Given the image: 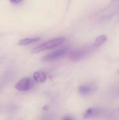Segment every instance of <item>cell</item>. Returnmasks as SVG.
<instances>
[{
	"label": "cell",
	"mask_w": 119,
	"mask_h": 120,
	"mask_svg": "<svg viewBox=\"0 0 119 120\" xmlns=\"http://www.w3.org/2000/svg\"><path fill=\"white\" fill-rule=\"evenodd\" d=\"M40 40L39 37H35V38H25V39H22L21 40H20L18 41V44L20 46H27L28 44H33L35 43L38 41Z\"/></svg>",
	"instance_id": "8"
},
{
	"label": "cell",
	"mask_w": 119,
	"mask_h": 120,
	"mask_svg": "<svg viewBox=\"0 0 119 120\" xmlns=\"http://www.w3.org/2000/svg\"><path fill=\"white\" fill-rule=\"evenodd\" d=\"M69 51V46H65V47H62L58 50L54 51L44 56L41 60L43 61H45V62L46 61V62L47 61H53V60L63 58L65 56L67 55V53H68Z\"/></svg>",
	"instance_id": "3"
},
{
	"label": "cell",
	"mask_w": 119,
	"mask_h": 120,
	"mask_svg": "<svg viewBox=\"0 0 119 120\" xmlns=\"http://www.w3.org/2000/svg\"><path fill=\"white\" fill-rule=\"evenodd\" d=\"M118 74H119V72H118Z\"/></svg>",
	"instance_id": "12"
},
{
	"label": "cell",
	"mask_w": 119,
	"mask_h": 120,
	"mask_svg": "<svg viewBox=\"0 0 119 120\" xmlns=\"http://www.w3.org/2000/svg\"><path fill=\"white\" fill-rule=\"evenodd\" d=\"M65 41V38L64 37H58V38H55L53 39H50L48 41H46L37 46H36L35 48H34L32 51V52L33 53H37L46 50H49V49H54L55 47H57L58 46L60 45L61 44H62L64 41Z\"/></svg>",
	"instance_id": "1"
},
{
	"label": "cell",
	"mask_w": 119,
	"mask_h": 120,
	"mask_svg": "<svg viewBox=\"0 0 119 120\" xmlns=\"http://www.w3.org/2000/svg\"><path fill=\"white\" fill-rule=\"evenodd\" d=\"M100 112V109L98 108H88L83 114L84 119H90L97 116Z\"/></svg>",
	"instance_id": "6"
},
{
	"label": "cell",
	"mask_w": 119,
	"mask_h": 120,
	"mask_svg": "<svg viewBox=\"0 0 119 120\" xmlns=\"http://www.w3.org/2000/svg\"><path fill=\"white\" fill-rule=\"evenodd\" d=\"M34 86V82L29 77L22 78L15 85V89L19 91H27Z\"/></svg>",
	"instance_id": "4"
},
{
	"label": "cell",
	"mask_w": 119,
	"mask_h": 120,
	"mask_svg": "<svg viewBox=\"0 0 119 120\" xmlns=\"http://www.w3.org/2000/svg\"><path fill=\"white\" fill-rule=\"evenodd\" d=\"M93 50V48L91 46H86L82 47L79 49H76L75 50H73L70 51L69 53V59L72 61H79L86 56H87L88 54L90 53L91 51Z\"/></svg>",
	"instance_id": "2"
},
{
	"label": "cell",
	"mask_w": 119,
	"mask_h": 120,
	"mask_svg": "<svg viewBox=\"0 0 119 120\" xmlns=\"http://www.w3.org/2000/svg\"><path fill=\"white\" fill-rule=\"evenodd\" d=\"M95 87L90 85H81L79 88V93L82 96H88L95 91Z\"/></svg>",
	"instance_id": "7"
},
{
	"label": "cell",
	"mask_w": 119,
	"mask_h": 120,
	"mask_svg": "<svg viewBox=\"0 0 119 120\" xmlns=\"http://www.w3.org/2000/svg\"><path fill=\"white\" fill-rule=\"evenodd\" d=\"M106 41H107V37L105 35H100L95 39L93 45L95 46H100L102 45Z\"/></svg>",
	"instance_id": "9"
},
{
	"label": "cell",
	"mask_w": 119,
	"mask_h": 120,
	"mask_svg": "<svg viewBox=\"0 0 119 120\" xmlns=\"http://www.w3.org/2000/svg\"><path fill=\"white\" fill-rule=\"evenodd\" d=\"M11 3H13V4H18V3H20L21 1L20 0H18V1H11Z\"/></svg>",
	"instance_id": "10"
},
{
	"label": "cell",
	"mask_w": 119,
	"mask_h": 120,
	"mask_svg": "<svg viewBox=\"0 0 119 120\" xmlns=\"http://www.w3.org/2000/svg\"><path fill=\"white\" fill-rule=\"evenodd\" d=\"M62 120H73L71 117H65L64 119Z\"/></svg>",
	"instance_id": "11"
},
{
	"label": "cell",
	"mask_w": 119,
	"mask_h": 120,
	"mask_svg": "<svg viewBox=\"0 0 119 120\" xmlns=\"http://www.w3.org/2000/svg\"><path fill=\"white\" fill-rule=\"evenodd\" d=\"M33 79L36 83H44L47 79L46 74L43 71H36L33 74Z\"/></svg>",
	"instance_id": "5"
}]
</instances>
